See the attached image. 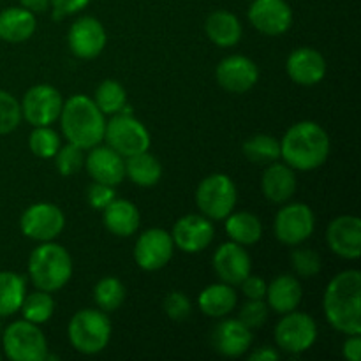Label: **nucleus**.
I'll list each match as a JSON object with an SVG mask.
<instances>
[{
    "instance_id": "nucleus-1",
    "label": "nucleus",
    "mask_w": 361,
    "mask_h": 361,
    "mask_svg": "<svg viewBox=\"0 0 361 361\" xmlns=\"http://www.w3.org/2000/svg\"><path fill=\"white\" fill-rule=\"evenodd\" d=\"M326 321L345 335H361V271L344 270L326 286L323 298Z\"/></svg>"
},
{
    "instance_id": "nucleus-2",
    "label": "nucleus",
    "mask_w": 361,
    "mask_h": 361,
    "mask_svg": "<svg viewBox=\"0 0 361 361\" xmlns=\"http://www.w3.org/2000/svg\"><path fill=\"white\" fill-rule=\"evenodd\" d=\"M330 136L312 120L296 122L289 127L281 141V157L298 171H314L330 155Z\"/></svg>"
},
{
    "instance_id": "nucleus-3",
    "label": "nucleus",
    "mask_w": 361,
    "mask_h": 361,
    "mask_svg": "<svg viewBox=\"0 0 361 361\" xmlns=\"http://www.w3.org/2000/svg\"><path fill=\"white\" fill-rule=\"evenodd\" d=\"M104 116L88 95L78 94L67 99L59 118L67 143L76 145L81 150H90L101 145L106 130Z\"/></svg>"
},
{
    "instance_id": "nucleus-4",
    "label": "nucleus",
    "mask_w": 361,
    "mask_h": 361,
    "mask_svg": "<svg viewBox=\"0 0 361 361\" xmlns=\"http://www.w3.org/2000/svg\"><path fill=\"white\" fill-rule=\"evenodd\" d=\"M28 277L35 289L56 293L73 277V259L67 249L55 242H42L28 257Z\"/></svg>"
},
{
    "instance_id": "nucleus-5",
    "label": "nucleus",
    "mask_w": 361,
    "mask_h": 361,
    "mask_svg": "<svg viewBox=\"0 0 361 361\" xmlns=\"http://www.w3.org/2000/svg\"><path fill=\"white\" fill-rule=\"evenodd\" d=\"M67 335L78 353L99 355L111 341V321L101 309H83L71 317Z\"/></svg>"
},
{
    "instance_id": "nucleus-6",
    "label": "nucleus",
    "mask_w": 361,
    "mask_h": 361,
    "mask_svg": "<svg viewBox=\"0 0 361 361\" xmlns=\"http://www.w3.org/2000/svg\"><path fill=\"white\" fill-rule=\"evenodd\" d=\"M238 190L231 176L214 173L201 180L196 189V204L201 215L210 221H224L236 207Z\"/></svg>"
},
{
    "instance_id": "nucleus-7",
    "label": "nucleus",
    "mask_w": 361,
    "mask_h": 361,
    "mask_svg": "<svg viewBox=\"0 0 361 361\" xmlns=\"http://www.w3.org/2000/svg\"><path fill=\"white\" fill-rule=\"evenodd\" d=\"M2 348L11 361H44L48 355L44 334L27 319L14 321L4 330Z\"/></svg>"
},
{
    "instance_id": "nucleus-8",
    "label": "nucleus",
    "mask_w": 361,
    "mask_h": 361,
    "mask_svg": "<svg viewBox=\"0 0 361 361\" xmlns=\"http://www.w3.org/2000/svg\"><path fill=\"white\" fill-rule=\"evenodd\" d=\"M104 140L108 147L122 155L123 159L147 152L152 145V137L147 127L127 111L116 113L109 122H106Z\"/></svg>"
},
{
    "instance_id": "nucleus-9",
    "label": "nucleus",
    "mask_w": 361,
    "mask_h": 361,
    "mask_svg": "<svg viewBox=\"0 0 361 361\" xmlns=\"http://www.w3.org/2000/svg\"><path fill=\"white\" fill-rule=\"evenodd\" d=\"M317 341V324L312 316L305 312L282 314V319L275 326V342L289 355H302L309 351Z\"/></svg>"
},
{
    "instance_id": "nucleus-10",
    "label": "nucleus",
    "mask_w": 361,
    "mask_h": 361,
    "mask_svg": "<svg viewBox=\"0 0 361 361\" xmlns=\"http://www.w3.org/2000/svg\"><path fill=\"white\" fill-rule=\"evenodd\" d=\"M316 229V217L305 203H289L275 215L274 233L284 245L296 247L312 236Z\"/></svg>"
},
{
    "instance_id": "nucleus-11",
    "label": "nucleus",
    "mask_w": 361,
    "mask_h": 361,
    "mask_svg": "<svg viewBox=\"0 0 361 361\" xmlns=\"http://www.w3.org/2000/svg\"><path fill=\"white\" fill-rule=\"evenodd\" d=\"M20 228L27 238L53 242L66 228V215L53 203H34L21 214Z\"/></svg>"
},
{
    "instance_id": "nucleus-12",
    "label": "nucleus",
    "mask_w": 361,
    "mask_h": 361,
    "mask_svg": "<svg viewBox=\"0 0 361 361\" xmlns=\"http://www.w3.org/2000/svg\"><path fill=\"white\" fill-rule=\"evenodd\" d=\"M20 106L21 116L30 126H51L53 122H56L60 118L63 97L51 85H34L23 95V102Z\"/></svg>"
},
{
    "instance_id": "nucleus-13",
    "label": "nucleus",
    "mask_w": 361,
    "mask_h": 361,
    "mask_svg": "<svg viewBox=\"0 0 361 361\" xmlns=\"http://www.w3.org/2000/svg\"><path fill=\"white\" fill-rule=\"evenodd\" d=\"M175 252L171 233L161 228H152L141 233L134 247V259L145 271L162 270L171 261Z\"/></svg>"
},
{
    "instance_id": "nucleus-14",
    "label": "nucleus",
    "mask_w": 361,
    "mask_h": 361,
    "mask_svg": "<svg viewBox=\"0 0 361 361\" xmlns=\"http://www.w3.org/2000/svg\"><path fill=\"white\" fill-rule=\"evenodd\" d=\"M67 42H69V49L74 56L92 60L97 59L104 51L108 34H106L104 25L97 18L81 16L71 25Z\"/></svg>"
},
{
    "instance_id": "nucleus-15",
    "label": "nucleus",
    "mask_w": 361,
    "mask_h": 361,
    "mask_svg": "<svg viewBox=\"0 0 361 361\" xmlns=\"http://www.w3.org/2000/svg\"><path fill=\"white\" fill-rule=\"evenodd\" d=\"M247 16L257 32L271 37L286 34L293 25V9L286 0H254Z\"/></svg>"
},
{
    "instance_id": "nucleus-16",
    "label": "nucleus",
    "mask_w": 361,
    "mask_h": 361,
    "mask_svg": "<svg viewBox=\"0 0 361 361\" xmlns=\"http://www.w3.org/2000/svg\"><path fill=\"white\" fill-rule=\"evenodd\" d=\"M215 236L214 224L204 215L189 214L180 217L175 222L171 231V238L175 247H178L185 254L203 252L212 243Z\"/></svg>"
},
{
    "instance_id": "nucleus-17",
    "label": "nucleus",
    "mask_w": 361,
    "mask_h": 361,
    "mask_svg": "<svg viewBox=\"0 0 361 361\" xmlns=\"http://www.w3.org/2000/svg\"><path fill=\"white\" fill-rule=\"evenodd\" d=\"M215 80L226 92L245 94L259 80V69L249 56L229 55L219 62L215 69Z\"/></svg>"
},
{
    "instance_id": "nucleus-18",
    "label": "nucleus",
    "mask_w": 361,
    "mask_h": 361,
    "mask_svg": "<svg viewBox=\"0 0 361 361\" xmlns=\"http://www.w3.org/2000/svg\"><path fill=\"white\" fill-rule=\"evenodd\" d=\"M326 243L342 259L361 256V221L356 215H341L328 224Z\"/></svg>"
},
{
    "instance_id": "nucleus-19",
    "label": "nucleus",
    "mask_w": 361,
    "mask_h": 361,
    "mask_svg": "<svg viewBox=\"0 0 361 361\" xmlns=\"http://www.w3.org/2000/svg\"><path fill=\"white\" fill-rule=\"evenodd\" d=\"M212 264H214V270L221 282H226L229 286H240V282L247 275H250V270H252V261H250L247 249L235 242L222 243L215 250Z\"/></svg>"
},
{
    "instance_id": "nucleus-20",
    "label": "nucleus",
    "mask_w": 361,
    "mask_h": 361,
    "mask_svg": "<svg viewBox=\"0 0 361 361\" xmlns=\"http://www.w3.org/2000/svg\"><path fill=\"white\" fill-rule=\"evenodd\" d=\"M286 73L296 85L312 87L326 76V60L314 48H296L286 60Z\"/></svg>"
},
{
    "instance_id": "nucleus-21",
    "label": "nucleus",
    "mask_w": 361,
    "mask_h": 361,
    "mask_svg": "<svg viewBox=\"0 0 361 361\" xmlns=\"http://www.w3.org/2000/svg\"><path fill=\"white\" fill-rule=\"evenodd\" d=\"M85 168L94 182L106 183V185L116 187L126 178V159L116 154L113 148L94 147L90 148L88 155L85 157Z\"/></svg>"
},
{
    "instance_id": "nucleus-22",
    "label": "nucleus",
    "mask_w": 361,
    "mask_h": 361,
    "mask_svg": "<svg viewBox=\"0 0 361 361\" xmlns=\"http://www.w3.org/2000/svg\"><path fill=\"white\" fill-rule=\"evenodd\" d=\"M252 330L240 319H224L212 331V345L226 358H240L252 345Z\"/></svg>"
},
{
    "instance_id": "nucleus-23",
    "label": "nucleus",
    "mask_w": 361,
    "mask_h": 361,
    "mask_svg": "<svg viewBox=\"0 0 361 361\" xmlns=\"http://www.w3.org/2000/svg\"><path fill=\"white\" fill-rule=\"evenodd\" d=\"M261 190L264 197L275 204H284L295 196L296 175L295 169L286 162H271L267 166L261 178Z\"/></svg>"
},
{
    "instance_id": "nucleus-24",
    "label": "nucleus",
    "mask_w": 361,
    "mask_h": 361,
    "mask_svg": "<svg viewBox=\"0 0 361 361\" xmlns=\"http://www.w3.org/2000/svg\"><path fill=\"white\" fill-rule=\"evenodd\" d=\"M267 305L277 314L293 312L300 307L303 300L302 284L293 275L284 274L275 277L267 286Z\"/></svg>"
},
{
    "instance_id": "nucleus-25",
    "label": "nucleus",
    "mask_w": 361,
    "mask_h": 361,
    "mask_svg": "<svg viewBox=\"0 0 361 361\" xmlns=\"http://www.w3.org/2000/svg\"><path fill=\"white\" fill-rule=\"evenodd\" d=\"M102 222L111 235L129 238L137 231L141 222L140 210L129 200H113L102 210Z\"/></svg>"
},
{
    "instance_id": "nucleus-26",
    "label": "nucleus",
    "mask_w": 361,
    "mask_h": 361,
    "mask_svg": "<svg viewBox=\"0 0 361 361\" xmlns=\"http://www.w3.org/2000/svg\"><path fill=\"white\" fill-rule=\"evenodd\" d=\"M37 28L35 14L25 7H7L0 13V39L6 42H25Z\"/></svg>"
},
{
    "instance_id": "nucleus-27",
    "label": "nucleus",
    "mask_w": 361,
    "mask_h": 361,
    "mask_svg": "<svg viewBox=\"0 0 361 361\" xmlns=\"http://www.w3.org/2000/svg\"><path fill=\"white\" fill-rule=\"evenodd\" d=\"M204 32H207L208 39L214 42L219 48H233L240 42L243 34L242 23L238 18L233 13L224 9L214 11L210 16L207 18L204 23Z\"/></svg>"
},
{
    "instance_id": "nucleus-28",
    "label": "nucleus",
    "mask_w": 361,
    "mask_h": 361,
    "mask_svg": "<svg viewBox=\"0 0 361 361\" xmlns=\"http://www.w3.org/2000/svg\"><path fill=\"white\" fill-rule=\"evenodd\" d=\"M236 302H238V296H236L235 286H229L226 282L208 286L197 296V307L201 312L214 319H221L231 314Z\"/></svg>"
},
{
    "instance_id": "nucleus-29",
    "label": "nucleus",
    "mask_w": 361,
    "mask_h": 361,
    "mask_svg": "<svg viewBox=\"0 0 361 361\" xmlns=\"http://www.w3.org/2000/svg\"><path fill=\"white\" fill-rule=\"evenodd\" d=\"M224 221L226 233L231 242L249 247L263 238V224H261L259 217L250 212H235V214L231 212Z\"/></svg>"
},
{
    "instance_id": "nucleus-30",
    "label": "nucleus",
    "mask_w": 361,
    "mask_h": 361,
    "mask_svg": "<svg viewBox=\"0 0 361 361\" xmlns=\"http://www.w3.org/2000/svg\"><path fill=\"white\" fill-rule=\"evenodd\" d=\"M126 176L140 187H154L162 178V164L148 150L141 152L126 159Z\"/></svg>"
},
{
    "instance_id": "nucleus-31",
    "label": "nucleus",
    "mask_w": 361,
    "mask_h": 361,
    "mask_svg": "<svg viewBox=\"0 0 361 361\" xmlns=\"http://www.w3.org/2000/svg\"><path fill=\"white\" fill-rule=\"evenodd\" d=\"M27 295V281L16 271H0V317H9L20 310Z\"/></svg>"
},
{
    "instance_id": "nucleus-32",
    "label": "nucleus",
    "mask_w": 361,
    "mask_h": 361,
    "mask_svg": "<svg viewBox=\"0 0 361 361\" xmlns=\"http://www.w3.org/2000/svg\"><path fill=\"white\" fill-rule=\"evenodd\" d=\"M242 152L252 164L268 166L281 159V141L270 134H256L243 143Z\"/></svg>"
},
{
    "instance_id": "nucleus-33",
    "label": "nucleus",
    "mask_w": 361,
    "mask_h": 361,
    "mask_svg": "<svg viewBox=\"0 0 361 361\" xmlns=\"http://www.w3.org/2000/svg\"><path fill=\"white\" fill-rule=\"evenodd\" d=\"M94 102L104 115H116L127 108V92L118 81L104 80L94 94Z\"/></svg>"
},
{
    "instance_id": "nucleus-34",
    "label": "nucleus",
    "mask_w": 361,
    "mask_h": 361,
    "mask_svg": "<svg viewBox=\"0 0 361 361\" xmlns=\"http://www.w3.org/2000/svg\"><path fill=\"white\" fill-rule=\"evenodd\" d=\"M20 310L23 314V319L34 324H44L46 321L51 319L53 312H55V300H53L51 293L37 289L30 295H25Z\"/></svg>"
},
{
    "instance_id": "nucleus-35",
    "label": "nucleus",
    "mask_w": 361,
    "mask_h": 361,
    "mask_svg": "<svg viewBox=\"0 0 361 361\" xmlns=\"http://www.w3.org/2000/svg\"><path fill=\"white\" fill-rule=\"evenodd\" d=\"M94 300L102 312H115L126 302V286L116 277H102L94 288Z\"/></svg>"
},
{
    "instance_id": "nucleus-36",
    "label": "nucleus",
    "mask_w": 361,
    "mask_h": 361,
    "mask_svg": "<svg viewBox=\"0 0 361 361\" xmlns=\"http://www.w3.org/2000/svg\"><path fill=\"white\" fill-rule=\"evenodd\" d=\"M28 147L30 152L39 159H51L60 148V136L51 126L34 127L28 137Z\"/></svg>"
},
{
    "instance_id": "nucleus-37",
    "label": "nucleus",
    "mask_w": 361,
    "mask_h": 361,
    "mask_svg": "<svg viewBox=\"0 0 361 361\" xmlns=\"http://www.w3.org/2000/svg\"><path fill=\"white\" fill-rule=\"evenodd\" d=\"M291 267L298 277L312 279L319 274L323 263H321V256L314 249L298 247L291 252Z\"/></svg>"
},
{
    "instance_id": "nucleus-38",
    "label": "nucleus",
    "mask_w": 361,
    "mask_h": 361,
    "mask_svg": "<svg viewBox=\"0 0 361 361\" xmlns=\"http://www.w3.org/2000/svg\"><path fill=\"white\" fill-rule=\"evenodd\" d=\"M55 166L62 176H73L81 171L85 166V155L80 147L73 143L60 145L59 152L55 154Z\"/></svg>"
},
{
    "instance_id": "nucleus-39",
    "label": "nucleus",
    "mask_w": 361,
    "mask_h": 361,
    "mask_svg": "<svg viewBox=\"0 0 361 361\" xmlns=\"http://www.w3.org/2000/svg\"><path fill=\"white\" fill-rule=\"evenodd\" d=\"M21 106L16 97L6 90H0V136L13 133L21 122Z\"/></svg>"
},
{
    "instance_id": "nucleus-40",
    "label": "nucleus",
    "mask_w": 361,
    "mask_h": 361,
    "mask_svg": "<svg viewBox=\"0 0 361 361\" xmlns=\"http://www.w3.org/2000/svg\"><path fill=\"white\" fill-rule=\"evenodd\" d=\"M162 309H164L166 316L171 321L182 323V321L189 319L190 312H192V303H190L189 296L182 291H171L166 295L164 302H162Z\"/></svg>"
},
{
    "instance_id": "nucleus-41",
    "label": "nucleus",
    "mask_w": 361,
    "mask_h": 361,
    "mask_svg": "<svg viewBox=\"0 0 361 361\" xmlns=\"http://www.w3.org/2000/svg\"><path fill=\"white\" fill-rule=\"evenodd\" d=\"M268 314H270V307L267 305V302H263V300H247L242 309H240L238 319L249 330H256V328H261L267 323Z\"/></svg>"
},
{
    "instance_id": "nucleus-42",
    "label": "nucleus",
    "mask_w": 361,
    "mask_h": 361,
    "mask_svg": "<svg viewBox=\"0 0 361 361\" xmlns=\"http://www.w3.org/2000/svg\"><path fill=\"white\" fill-rule=\"evenodd\" d=\"M116 197L115 187L106 185V183L94 182L87 190V201L94 210H104L109 203Z\"/></svg>"
},
{
    "instance_id": "nucleus-43",
    "label": "nucleus",
    "mask_w": 361,
    "mask_h": 361,
    "mask_svg": "<svg viewBox=\"0 0 361 361\" xmlns=\"http://www.w3.org/2000/svg\"><path fill=\"white\" fill-rule=\"evenodd\" d=\"M267 282L263 281L257 275H247L242 282H240V288H242L243 296L247 300H263L267 295Z\"/></svg>"
},
{
    "instance_id": "nucleus-44",
    "label": "nucleus",
    "mask_w": 361,
    "mask_h": 361,
    "mask_svg": "<svg viewBox=\"0 0 361 361\" xmlns=\"http://www.w3.org/2000/svg\"><path fill=\"white\" fill-rule=\"evenodd\" d=\"M88 4H90V0H49V6L53 7L55 18H63L80 13Z\"/></svg>"
},
{
    "instance_id": "nucleus-45",
    "label": "nucleus",
    "mask_w": 361,
    "mask_h": 361,
    "mask_svg": "<svg viewBox=\"0 0 361 361\" xmlns=\"http://www.w3.org/2000/svg\"><path fill=\"white\" fill-rule=\"evenodd\" d=\"M342 356L349 361L361 360V337L360 335H348V341L342 345Z\"/></svg>"
},
{
    "instance_id": "nucleus-46",
    "label": "nucleus",
    "mask_w": 361,
    "mask_h": 361,
    "mask_svg": "<svg viewBox=\"0 0 361 361\" xmlns=\"http://www.w3.org/2000/svg\"><path fill=\"white\" fill-rule=\"evenodd\" d=\"M279 358H281V355L274 348H270V345L256 349V351H252L249 355L250 361H277Z\"/></svg>"
},
{
    "instance_id": "nucleus-47",
    "label": "nucleus",
    "mask_w": 361,
    "mask_h": 361,
    "mask_svg": "<svg viewBox=\"0 0 361 361\" xmlns=\"http://www.w3.org/2000/svg\"><path fill=\"white\" fill-rule=\"evenodd\" d=\"M21 7L28 9L30 13H44L49 9V0H20Z\"/></svg>"
},
{
    "instance_id": "nucleus-48",
    "label": "nucleus",
    "mask_w": 361,
    "mask_h": 361,
    "mask_svg": "<svg viewBox=\"0 0 361 361\" xmlns=\"http://www.w3.org/2000/svg\"><path fill=\"white\" fill-rule=\"evenodd\" d=\"M0 360H2V355H0Z\"/></svg>"
}]
</instances>
